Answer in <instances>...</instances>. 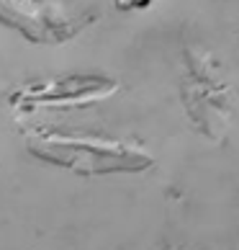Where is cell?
Segmentation results:
<instances>
[{"label": "cell", "instance_id": "cell-1", "mask_svg": "<svg viewBox=\"0 0 239 250\" xmlns=\"http://www.w3.org/2000/svg\"><path fill=\"white\" fill-rule=\"evenodd\" d=\"M90 21L93 16H64L47 0H0V23L21 31L34 44H59Z\"/></svg>", "mask_w": 239, "mask_h": 250}, {"label": "cell", "instance_id": "cell-2", "mask_svg": "<svg viewBox=\"0 0 239 250\" xmlns=\"http://www.w3.org/2000/svg\"><path fill=\"white\" fill-rule=\"evenodd\" d=\"M183 98L188 104V114L196 116L198 108H203L201 114H221V108H226V104H232V88L208 70L206 57L201 60V64L196 62V57H188V75H185V85H183ZM198 119V116H196Z\"/></svg>", "mask_w": 239, "mask_h": 250}, {"label": "cell", "instance_id": "cell-3", "mask_svg": "<svg viewBox=\"0 0 239 250\" xmlns=\"http://www.w3.org/2000/svg\"><path fill=\"white\" fill-rule=\"evenodd\" d=\"M113 83L106 78H70V80H59L57 85H47V88H29L13 96V104L26 101V104H82L90 98H103L111 93Z\"/></svg>", "mask_w": 239, "mask_h": 250}, {"label": "cell", "instance_id": "cell-4", "mask_svg": "<svg viewBox=\"0 0 239 250\" xmlns=\"http://www.w3.org/2000/svg\"><path fill=\"white\" fill-rule=\"evenodd\" d=\"M118 8H147L152 0H113Z\"/></svg>", "mask_w": 239, "mask_h": 250}]
</instances>
